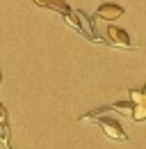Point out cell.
<instances>
[{"mask_svg": "<svg viewBox=\"0 0 146 149\" xmlns=\"http://www.w3.org/2000/svg\"><path fill=\"white\" fill-rule=\"evenodd\" d=\"M96 16L103 21H116L123 16V7L121 5H112V2H105V5H101L98 7V12H96Z\"/></svg>", "mask_w": 146, "mask_h": 149, "instance_id": "obj_3", "label": "cell"}, {"mask_svg": "<svg viewBox=\"0 0 146 149\" xmlns=\"http://www.w3.org/2000/svg\"><path fill=\"white\" fill-rule=\"evenodd\" d=\"M0 80H2V76H0Z\"/></svg>", "mask_w": 146, "mask_h": 149, "instance_id": "obj_7", "label": "cell"}, {"mask_svg": "<svg viewBox=\"0 0 146 149\" xmlns=\"http://www.w3.org/2000/svg\"><path fill=\"white\" fill-rule=\"evenodd\" d=\"M107 39H110V44H114V46L132 48V41H130V37H128V32L121 30V28H116V25H110L107 28Z\"/></svg>", "mask_w": 146, "mask_h": 149, "instance_id": "obj_2", "label": "cell"}, {"mask_svg": "<svg viewBox=\"0 0 146 149\" xmlns=\"http://www.w3.org/2000/svg\"><path fill=\"white\" fill-rule=\"evenodd\" d=\"M0 124L7 129V110H5V106H0Z\"/></svg>", "mask_w": 146, "mask_h": 149, "instance_id": "obj_6", "label": "cell"}, {"mask_svg": "<svg viewBox=\"0 0 146 149\" xmlns=\"http://www.w3.org/2000/svg\"><path fill=\"white\" fill-rule=\"evenodd\" d=\"M34 5H39V7H46V9H53V12H57V14H64V16H69V14H71V9H69L66 0H34Z\"/></svg>", "mask_w": 146, "mask_h": 149, "instance_id": "obj_4", "label": "cell"}, {"mask_svg": "<svg viewBox=\"0 0 146 149\" xmlns=\"http://www.w3.org/2000/svg\"><path fill=\"white\" fill-rule=\"evenodd\" d=\"M130 101H142V103L146 106V85H144V90H142V92L130 90Z\"/></svg>", "mask_w": 146, "mask_h": 149, "instance_id": "obj_5", "label": "cell"}, {"mask_svg": "<svg viewBox=\"0 0 146 149\" xmlns=\"http://www.w3.org/2000/svg\"><path fill=\"white\" fill-rule=\"evenodd\" d=\"M98 117V115H96ZM98 126H101V131L107 135V138H112V140H121V142H126L128 135L126 131L121 129V124L116 122V119H112V117H98Z\"/></svg>", "mask_w": 146, "mask_h": 149, "instance_id": "obj_1", "label": "cell"}]
</instances>
